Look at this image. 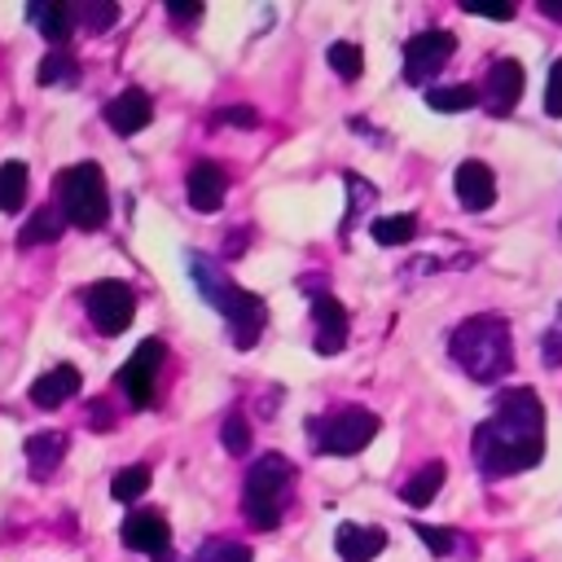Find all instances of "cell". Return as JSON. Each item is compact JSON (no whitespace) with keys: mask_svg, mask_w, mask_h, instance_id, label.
I'll use <instances>...</instances> for the list:
<instances>
[{"mask_svg":"<svg viewBox=\"0 0 562 562\" xmlns=\"http://www.w3.org/2000/svg\"><path fill=\"white\" fill-rule=\"evenodd\" d=\"M66 435L61 430H40V435H31L26 439V465H31V474L35 479H53L57 474V465H61V457H66Z\"/></svg>","mask_w":562,"mask_h":562,"instance_id":"cell-18","label":"cell"},{"mask_svg":"<svg viewBox=\"0 0 562 562\" xmlns=\"http://www.w3.org/2000/svg\"><path fill=\"white\" fill-rule=\"evenodd\" d=\"M452 189H457V202H461L465 211H487V206L496 202V176H492V167L479 162V158H465V162L457 167Z\"/></svg>","mask_w":562,"mask_h":562,"instance_id":"cell-13","label":"cell"},{"mask_svg":"<svg viewBox=\"0 0 562 562\" xmlns=\"http://www.w3.org/2000/svg\"><path fill=\"white\" fill-rule=\"evenodd\" d=\"M79 369L75 364H57V369H48V373H40L35 382H31V404L35 408H61L75 391H79Z\"/></svg>","mask_w":562,"mask_h":562,"instance_id":"cell-17","label":"cell"},{"mask_svg":"<svg viewBox=\"0 0 562 562\" xmlns=\"http://www.w3.org/2000/svg\"><path fill=\"white\" fill-rule=\"evenodd\" d=\"M544 114L549 119H562V57L553 61V70L544 79Z\"/></svg>","mask_w":562,"mask_h":562,"instance_id":"cell-32","label":"cell"},{"mask_svg":"<svg viewBox=\"0 0 562 562\" xmlns=\"http://www.w3.org/2000/svg\"><path fill=\"white\" fill-rule=\"evenodd\" d=\"M158 364H162V342H158V338H145V342L127 356V364L119 369V386H123V395H127L136 408H145V404L154 400V373H158Z\"/></svg>","mask_w":562,"mask_h":562,"instance_id":"cell-9","label":"cell"},{"mask_svg":"<svg viewBox=\"0 0 562 562\" xmlns=\"http://www.w3.org/2000/svg\"><path fill=\"white\" fill-rule=\"evenodd\" d=\"M474 465L487 479L522 474L544 457V404L531 386H509L496 400V413L474 426Z\"/></svg>","mask_w":562,"mask_h":562,"instance_id":"cell-1","label":"cell"},{"mask_svg":"<svg viewBox=\"0 0 562 562\" xmlns=\"http://www.w3.org/2000/svg\"><path fill=\"white\" fill-rule=\"evenodd\" d=\"M184 193H189V206L211 215L224 206V193H228V176L220 162H193L189 176H184Z\"/></svg>","mask_w":562,"mask_h":562,"instance_id":"cell-12","label":"cell"},{"mask_svg":"<svg viewBox=\"0 0 562 562\" xmlns=\"http://www.w3.org/2000/svg\"><path fill=\"white\" fill-rule=\"evenodd\" d=\"M452 360L474 378V382H496L514 364V338L505 316H470L452 329Z\"/></svg>","mask_w":562,"mask_h":562,"instance_id":"cell-2","label":"cell"},{"mask_svg":"<svg viewBox=\"0 0 562 562\" xmlns=\"http://www.w3.org/2000/svg\"><path fill=\"white\" fill-rule=\"evenodd\" d=\"M457 53V35L452 31H422L404 44V79L408 83H426L430 75H439L448 66V57Z\"/></svg>","mask_w":562,"mask_h":562,"instance_id":"cell-8","label":"cell"},{"mask_svg":"<svg viewBox=\"0 0 562 562\" xmlns=\"http://www.w3.org/2000/svg\"><path fill=\"white\" fill-rule=\"evenodd\" d=\"M92 426H97V430H110V408L92 404Z\"/></svg>","mask_w":562,"mask_h":562,"instance_id":"cell-37","label":"cell"},{"mask_svg":"<svg viewBox=\"0 0 562 562\" xmlns=\"http://www.w3.org/2000/svg\"><path fill=\"white\" fill-rule=\"evenodd\" d=\"M61 228H66V215L57 211V206H40L26 224H22V233H18V246H40V241H57L61 237Z\"/></svg>","mask_w":562,"mask_h":562,"instance_id":"cell-21","label":"cell"},{"mask_svg":"<svg viewBox=\"0 0 562 562\" xmlns=\"http://www.w3.org/2000/svg\"><path fill=\"white\" fill-rule=\"evenodd\" d=\"M413 531H417V540L435 553V558H443V553H452V544H457V536L448 531V527H435V522H413Z\"/></svg>","mask_w":562,"mask_h":562,"instance_id":"cell-30","label":"cell"},{"mask_svg":"<svg viewBox=\"0 0 562 562\" xmlns=\"http://www.w3.org/2000/svg\"><path fill=\"white\" fill-rule=\"evenodd\" d=\"M540 360H544V369H562V329H549L540 338Z\"/></svg>","mask_w":562,"mask_h":562,"instance_id":"cell-33","label":"cell"},{"mask_svg":"<svg viewBox=\"0 0 562 562\" xmlns=\"http://www.w3.org/2000/svg\"><path fill=\"white\" fill-rule=\"evenodd\" d=\"M369 233H373L378 246H408L417 237V220L413 215H378L369 224Z\"/></svg>","mask_w":562,"mask_h":562,"instance_id":"cell-23","label":"cell"},{"mask_svg":"<svg viewBox=\"0 0 562 562\" xmlns=\"http://www.w3.org/2000/svg\"><path fill=\"white\" fill-rule=\"evenodd\" d=\"M220 123H233V127H250V123H255V110H250V105H228V110H220Z\"/></svg>","mask_w":562,"mask_h":562,"instance_id":"cell-34","label":"cell"},{"mask_svg":"<svg viewBox=\"0 0 562 562\" xmlns=\"http://www.w3.org/2000/svg\"><path fill=\"white\" fill-rule=\"evenodd\" d=\"M536 9H540L544 18H553V22H562V0H540Z\"/></svg>","mask_w":562,"mask_h":562,"instance_id":"cell-36","label":"cell"},{"mask_svg":"<svg viewBox=\"0 0 562 562\" xmlns=\"http://www.w3.org/2000/svg\"><path fill=\"white\" fill-rule=\"evenodd\" d=\"M105 119H110V127H114L119 136H132V132H140V127L154 119V105H149V97H145L140 88H123V92L105 105Z\"/></svg>","mask_w":562,"mask_h":562,"instance_id":"cell-16","label":"cell"},{"mask_svg":"<svg viewBox=\"0 0 562 562\" xmlns=\"http://www.w3.org/2000/svg\"><path fill=\"white\" fill-rule=\"evenodd\" d=\"M443 479H448V465L443 461H426L404 487H400V501L404 505H413V509H422V505H430L435 501V492L443 487Z\"/></svg>","mask_w":562,"mask_h":562,"instance_id":"cell-19","label":"cell"},{"mask_svg":"<svg viewBox=\"0 0 562 562\" xmlns=\"http://www.w3.org/2000/svg\"><path fill=\"white\" fill-rule=\"evenodd\" d=\"M312 325H316V351L321 356H338L347 347V307L334 299V294H316L312 299Z\"/></svg>","mask_w":562,"mask_h":562,"instance_id":"cell-11","label":"cell"},{"mask_svg":"<svg viewBox=\"0 0 562 562\" xmlns=\"http://www.w3.org/2000/svg\"><path fill=\"white\" fill-rule=\"evenodd\" d=\"M334 549L342 562H373L386 549V531L382 527H364V522H342L334 531Z\"/></svg>","mask_w":562,"mask_h":562,"instance_id":"cell-15","label":"cell"},{"mask_svg":"<svg viewBox=\"0 0 562 562\" xmlns=\"http://www.w3.org/2000/svg\"><path fill=\"white\" fill-rule=\"evenodd\" d=\"M35 79H40V83H48V88H53V83H79V61H75L70 53H61V48H57V53H48V57L40 61Z\"/></svg>","mask_w":562,"mask_h":562,"instance_id":"cell-25","label":"cell"},{"mask_svg":"<svg viewBox=\"0 0 562 562\" xmlns=\"http://www.w3.org/2000/svg\"><path fill=\"white\" fill-rule=\"evenodd\" d=\"M307 435L321 452H334V457H351L360 448H369V439L378 435V417L369 408H342L334 417H312L307 422Z\"/></svg>","mask_w":562,"mask_h":562,"instance_id":"cell-6","label":"cell"},{"mask_svg":"<svg viewBox=\"0 0 562 562\" xmlns=\"http://www.w3.org/2000/svg\"><path fill=\"white\" fill-rule=\"evenodd\" d=\"M149 465H123L114 479H110V492H114V501H136L140 492H149Z\"/></svg>","mask_w":562,"mask_h":562,"instance_id":"cell-26","label":"cell"},{"mask_svg":"<svg viewBox=\"0 0 562 562\" xmlns=\"http://www.w3.org/2000/svg\"><path fill=\"white\" fill-rule=\"evenodd\" d=\"M83 307H88V316H92V325L101 334H123L132 325L136 294L123 281H97V285L83 290Z\"/></svg>","mask_w":562,"mask_h":562,"instance_id":"cell-7","label":"cell"},{"mask_svg":"<svg viewBox=\"0 0 562 562\" xmlns=\"http://www.w3.org/2000/svg\"><path fill=\"white\" fill-rule=\"evenodd\" d=\"M75 13H79V22H83L88 31H105V26L119 22V4H110V0H88V4H79Z\"/></svg>","mask_w":562,"mask_h":562,"instance_id":"cell-29","label":"cell"},{"mask_svg":"<svg viewBox=\"0 0 562 562\" xmlns=\"http://www.w3.org/2000/svg\"><path fill=\"white\" fill-rule=\"evenodd\" d=\"M167 18H171V22H198V18H202V4H176V0H171V4H167Z\"/></svg>","mask_w":562,"mask_h":562,"instance_id":"cell-35","label":"cell"},{"mask_svg":"<svg viewBox=\"0 0 562 562\" xmlns=\"http://www.w3.org/2000/svg\"><path fill=\"white\" fill-rule=\"evenodd\" d=\"M290 487H294V465L281 452H263L250 470H246V492H241V509L255 527H277L285 505H290Z\"/></svg>","mask_w":562,"mask_h":562,"instance_id":"cell-4","label":"cell"},{"mask_svg":"<svg viewBox=\"0 0 562 562\" xmlns=\"http://www.w3.org/2000/svg\"><path fill=\"white\" fill-rule=\"evenodd\" d=\"M426 105L439 110V114H461V110L479 105V92L470 83H443V88H430L426 92Z\"/></svg>","mask_w":562,"mask_h":562,"instance_id":"cell-22","label":"cell"},{"mask_svg":"<svg viewBox=\"0 0 562 562\" xmlns=\"http://www.w3.org/2000/svg\"><path fill=\"white\" fill-rule=\"evenodd\" d=\"M198 562H250V549H241L233 540H211L198 549Z\"/></svg>","mask_w":562,"mask_h":562,"instance_id":"cell-31","label":"cell"},{"mask_svg":"<svg viewBox=\"0 0 562 562\" xmlns=\"http://www.w3.org/2000/svg\"><path fill=\"white\" fill-rule=\"evenodd\" d=\"M325 57H329L334 75H338V79H347V83H351V79H360V70H364V53H360L356 44H347V40L329 44V53H325Z\"/></svg>","mask_w":562,"mask_h":562,"instance_id":"cell-27","label":"cell"},{"mask_svg":"<svg viewBox=\"0 0 562 562\" xmlns=\"http://www.w3.org/2000/svg\"><path fill=\"white\" fill-rule=\"evenodd\" d=\"M119 536H123V544L136 549V553H162L167 540H171V527H167V518H162L158 509H132V514L123 518Z\"/></svg>","mask_w":562,"mask_h":562,"instance_id":"cell-14","label":"cell"},{"mask_svg":"<svg viewBox=\"0 0 562 562\" xmlns=\"http://www.w3.org/2000/svg\"><path fill=\"white\" fill-rule=\"evenodd\" d=\"M70 9L66 4H57V0H31L26 4V22L40 31V35H48V40H66V31H70Z\"/></svg>","mask_w":562,"mask_h":562,"instance_id":"cell-20","label":"cell"},{"mask_svg":"<svg viewBox=\"0 0 562 562\" xmlns=\"http://www.w3.org/2000/svg\"><path fill=\"white\" fill-rule=\"evenodd\" d=\"M220 443H224L233 457H246V448H250V426H246L241 413H228V417H224V426H220Z\"/></svg>","mask_w":562,"mask_h":562,"instance_id":"cell-28","label":"cell"},{"mask_svg":"<svg viewBox=\"0 0 562 562\" xmlns=\"http://www.w3.org/2000/svg\"><path fill=\"white\" fill-rule=\"evenodd\" d=\"M57 198H61V215L66 224L97 233L110 220V198H105V176L97 162H75L57 176Z\"/></svg>","mask_w":562,"mask_h":562,"instance_id":"cell-5","label":"cell"},{"mask_svg":"<svg viewBox=\"0 0 562 562\" xmlns=\"http://www.w3.org/2000/svg\"><path fill=\"white\" fill-rule=\"evenodd\" d=\"M26 202V162H0V211H22Z\"/></svg>","mask_w":562,"mask_h":562,"instance_id":"cell-24","label":"cell"},{"mask_svg":"<svg viewBox=\"0 0 562 562\" xmlns=\"http://www.w3.org/2000/svg\"><path fill=\"white\" fill-rule=\"evenodd\" d=\"M189 272H193V285H198V294L224 316V325H228V338L237 342V347H250L259 334H263V303L250 294V290H241V285H233L211 259H202V255H193L189 259Z\"/></svg>","mask_w":562,"mask_h":562,"instance_id":"cell-3","label":"cell"},{"mask_svg":"<svg viewBox=\"0 0 562 562\" xmlns=\"http://www.w3.org/2000/svg\"><path fill=\"white\" fill-rule=\"evenodd\" d=\"M522 66L514 61V57H496L492 61V70H487V83H483V101H487V110L496 114V119H505L514 105H518V97H522Z\"/></svg>","mask_w":562,"mask_h":562,"instance_id":"cell-10","label":"cell"}]
</instances>
